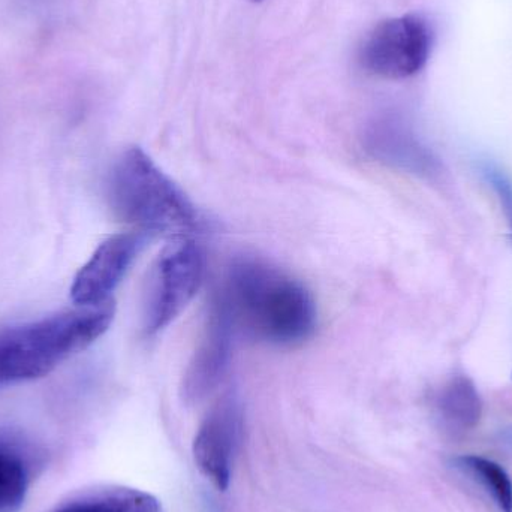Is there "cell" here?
Segmentation results:
<instances>
[{"label": "cell", "instance_id": "6da1fadb", "mask_svg": "<svg viewBox=\"0 0 512 512\" xmlns=\"http://www.w3.org/2000/svg\"><path fill=\"white\" fill-rule=\"evenodd\" d=\"M215 304L236 333L277 346L303 343L316 328V307L303 283L265 262L233 265Z\"/></svg>", "mask_w": 512, "mask_h": 512}, {"label": "cell", "instance_id": "7a4b0ae2", "mask_svg": "<svg viewBox=\"0 0 512 512\" xmlns=\"http://www.w3.org/2000/svg\"><path fill=\"white\" fill-rule=\"evenodd\" d=\"M113 319L110 300L0 331V387L53 372L60 363L89 348Z\"/></svg>", "mask_w": 512, "mask_h": 512}, {"label": "cell", "instance_id": "3957f363", "mask_svg": "<svg viewBox=\"0 0 512 512\" xmlns=\"http://www.w3.org/2000/svg\"><path fill=\"white\" fill-rule=\"evenodd\" d=\"M108 201L120 221L137 231L185 237L200 225L185 192L140 147L125 150L108 177Z\"/></svg>", "mask_w": 512, "mask_h": 512}, {"label": "cell", "instance_id": "277c9868", "mask_svg": "<svg viewBox=\"0 0 512 512\" xmlns=\"http://www.w3.org/2000/svg\"><path fill=\"white\" fill-rule=\"evenodd\" d=\"M204 255L188 237H174L159 254L147 279L144 295V331L149 336L171 324L203 283Z\"/></svg>", "mask_w": 512, "mask_h": 512}, {"label": "cell", "instance_id": "5b68a950", "mask_svg": "<svg viewBox=\"0 0 512 512\" xmlns=\"http://www.w3.org/2000/svg\"><path fill=\"white\" fill-rule=\"evenodd\" d=\"M432 27L418 14L382 21L361 47V65L379 77H412L426 65L432 50Z\"/></svg>", "mask_w": 512, "mask_h": 512}, {"label": "cell", "instance_id": "8992f818", "mask_svg": "<svg viewBox=\"0 0 512 512\" xmlns=\"http://www.w3.org/2000/svg\"><path fill=\"white\" fill-rule=\"evenodd\" d=\"M152 236L131 231L108 237L96 249L72 283L71 297L77 306H92L111 300L119 283Z\"/></svg>", "mask_w": 512, "mask_h": 512}, {"label": "cell", "instance_id": "52a82bcc", "mask_svg": "<svg viewBox=\"0 0 512 512\" xmlns=\"http://www.w3.org/2000/svg\"><path fill=\"white\" fill-rule=\"evenodd\" d=\"M243 415L233 396L219 400L207 414L194 441V459L204 477L227 490L242 439Z\"/></svg>", "mask_w": 512, "mask_h": 512}, {"label": "cell", "instance_id": "ba28073f", "mask_svg": "<svg viewBox=\"0 0 512 512\" xmlns=\"http://www.w3.org/2000/svg\"><path fill=\"white\" fill-rule=\"evenodd\" d=\"M236 330L221 307L213 303L206 333L186 369L183 397L186 402H200L215 390L230 363Z\"/></svg>", "mask_w": 512, "mask_h": 512}, {"label": "cell", "instance_id": "9c48e42d", "mask_svg": "<svg viewBox=\"0 0 512 512\" xmlns=\"http://www.w3.org/2000/svg\"><path fill=\"white\" fill-rule=\"evenodd\" d=\"M372 150L382 161L415 176L429 180L441 177L442 167L439 159L411 132L399 126H388L376 132Z\"/></svg>", "mask_w": 512, "mask_h": 512}, {"label": "cell", "instance_id": "30bf717a", "mask_svg": "<svg viewBox=\"0 0 512 512\" xmlns=\"http://www.w3.org/2000/svg\"><path fill=\"white\" fill-rule=\"evenodd\" d=\"M435 411L442 429L451 435H465L480 424L483 399L471 378L457 375L436 393Z\"/></svg>", "mask_w": 512, "mask_h": 512}, {"label": "cell", "instance_id": "8fae6325", "mask_svg": "<svg viewBox=\"0 0 512 512\" xmlns=\"http://www.w3.org/2000/svg\"><path fill=\"white\" fill-rule=\"evenodd\" d=\"M14 439L0 436V512L20 510L30 484L26 450Z\"/></svg>", "mask_w": 512, "mask_h": 512}, {"label": "cell", "instance_id": "7c38bea8", "mask_svg": "<svg viewBox=\"0 0 512 512\" xmlns=\"http://www.w3.org/2000/svg\"><path fill=\"white\" fill-rule=\"evenodd\" d=\"M56 512H159V504L140 490L108 489L74 499Z\"/></svg>", "mask_w": 512, "mask_h": 512}, {"label": "cell", "instance_id": "4fadbf2b", "mask_svg": "<svg viewBox=\"0 0 512 512\" xmlns=\"http://www.w3.org/2000/svg\"><path fill=\"white\" fill-rule=\"evenodd\" d=\"M454 468L477 480L492 496L501 512H512V481L499 463L486 457L460 456L453 459Z\"/></svg>", "mask_w": 512, "mask_h": 512}, {"label": "cell", "instance_id": "5bb4252c", "mask_svg": "<svg viewBox=\"0 0 512 512\" xmlns=\"http://www.w3.org/2000/svg\"><path fill=\"white\" fill-rule=\"evenodd\" d=\"M481 177L487 183L493 194L496 195L502 213H504L505 222H507L508 234L512 243V179L510 174L499 167L495 161L483 159L478 165Z\"/></svg>", "mask_w": 512, "mask_h": 512}, {"label": "cell", "instance_id": "9a60e30c", "mask_svg": "<svg viewBox=\"0 0 512 512\" xmlns=\"http://www.w3.org/2000/svg\"><path fill=\"white\" fill-rule=\"evenodd\" d=\"M254 2H262V0H254Z\"/></svg>", "mask_w": 512, "mask_h": 512}]
</instances>
